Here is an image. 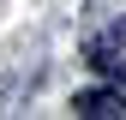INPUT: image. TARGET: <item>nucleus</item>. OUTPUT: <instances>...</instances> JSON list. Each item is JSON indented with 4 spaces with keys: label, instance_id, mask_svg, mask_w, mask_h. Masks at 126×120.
Segmentation results:
<instances>
[{
    "label": "nucleus",
    "instance_id": "f257e3e1",
    "mask_svg": "<svg viewBox=\"0 0 126 120\" xmlns=\"http://www.w3.org/2000/svg\"><path fill=\"white\" fill-rule=\"evenodd\" d=\"M72 108L84 114V120H102V114H120V108H126V96H120V90H84Z\"/></svg>",
    "mask_w": 126,
    "mask_h": 120
}]
</instances>
